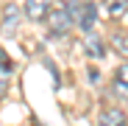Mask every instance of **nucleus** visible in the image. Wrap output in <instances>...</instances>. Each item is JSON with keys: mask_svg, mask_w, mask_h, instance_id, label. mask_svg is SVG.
I'll return each mask as SVG.
<instances>
[{"mask_svg": "<svg viewBox=\"0 0 128 126\" xmlns=\"http://www.w3.org/2000/svg\"><path fill=\"white\" fill-rule=\"evenodd\" d=\"M67 11H70L72 25H78L81 31H92L95 17H98V6L95 3H89V0H72L67 6Z\"/></svg>", "mask_w": 128, "mask_h": 126, "instance_id": "f257e3e1", "label": "nucleus"}, {"mask_svg": "<svg viewBox=\"0 0 128 126\" xmlns=\"http://www.w3.org/2000/svg\"><path fill=\"white\" fill-rule=\"evenodd\" d=\"M45 25H48V31H50V34H67V31H70V25H72L67 6H64V3H58V6H56V9L48 14Z\"/></svg>", "mask_w": 128, "mask_h": 126, "instance_id": "f03ea898", "label": "nucleus"}, {"mask_svg": "<svg viewBox=\"0 0 128 126\" xmlns=\"http://www.w3.org/2000/svg\"><path fill=\"white\" fill-rule=\"evenodd\" d=\"M61 3V0H25V17L34 23H45L48 14Z\"/></svg>", "mask_w": 128, "mask_h": 126, "instance_id": "7ed1b4c3", "label": "nucleus"}, {"mask_svg": "<svg viewBox=\"0 0 128 126\" xmlns=\"http://www.w3.org/2000/svg\"><path fill=\"white\" fill-rule=\"evenodd\" d=\"M98 126H128V118H125V112L117 109V107H106V109H100V115H98Z\"/></svg>", "mask_w": 128, "mask_h": 126, "instance_id": "20e7f679", "label": "nucleus"}, {"mask_svg": "<svg viewBox=\"0 0 128 126\" xmlns=\"http://www.w3.org/2000/svg\"><path fill=\"white\" fill-rule=\"evenodd\" d=\"M112 87H114V93L117 95H128V62H125V65L117 70V76H114V84H112Z\"/></svg>", "mask_w": 128, "mask_h": 126, "instance_id": "39448f33", "label": "nucleus"}, {"mask_svg": "<svg viewBox=\"0 0 128 126\" xmlns=\"http://www.w3.org/2000/svg\"><path fill=\"white\" fill-rule=\"evenodd\" d=\"M89 51V56H95V59H100V56H106V42L100 39V36H95V34H89L86 36V45H84Z\"/></svg>", "mask_w": 128, "mask_h": 126, "instance_id": "423d86ee", "label": "nucleus"}, {"mask_svg": "<svg viewBox=\"0 0 128 126\" xmlns=\"http://www.w3.org/2000/svg\"><path fill=\"white\" fill-rule=\"evenodd\" d=\"M103 6H106V14L120 20L125 11H128V0H103Z\"/></svg>", "mask_w": 128, "mask_h": 126, "instance_id": "0eeeda50", "label": "nucleus"}, {"mask_svg": "<svg viewBox=\"0 0 128 126\" xmlns=\"http://www.w3.org/2000/svg\"><path fill=\"white\" fill-rule=\"evenodd\" d=\"M112 45H114V51H117L120 56H128V36H122V34H114Z\"/></svg>", "mask_w": 128, "mask_h": 126, "instance_id": "6e6552de", "label": "nucleus"}, {"mask_svg": "<svg viewBox=\"0 0 128 126\" xmlns=\"http://www.w3.org/2000/svg\"><path fill=\"white\" fill-rule=\"evenodd\" d=\"M17 17H20L17 6H14V3H11V6H6V20H3V25H6V31H11V23L17 25Z\"/></svg>", "mask_w": 128, "mask_h": 126, "instance_id": "1a4fd4ad", "label": "nucleus"}, {"mask_svg": "<svg viewBox=\"0 0 128 126\" xmlns=\"http://www.w3.org/2000/svg\"><path fill=\"white\" fill-rule=\"evenodd\" d=\"M11 70V62H8V56H6V51L0 48V73H8Z\"/></svg>", "mask_w": 128, "mask_h": 126, "instance_id": "9d476101", "label": "nucleus"}]
</instances>
